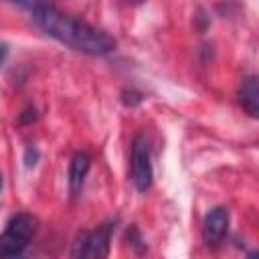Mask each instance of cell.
<instances>
[{"label":"cell","mask_w":259,"mask_h":259,"mask_svg":"<svg viewBox=\"0 0 259 259\" xmlns=\"http://www.w3.org/2000/svg\"><path fill=\"white\" fill-rule=\"evenodd\" d=\"M239 103L245 107V111L253 117L259 113V83L255 75H249L243 79L239 87Z\"/></svg>","instance_id":"52a82bcc"},{"label":"cell","mask_w":259,"mask_h":259,"mask_svg":"<svg viewBox=\"0 0 259 259\" xmlns=\"http://www.w3.org/2000/svg\"><path fill=\"white\" fill-rule=\"evenodd\" d=\"M0 259H28L26 255H20V257H0Z\"/></svg>","instance_id":"9c48e42d"},{"label":"cell","mask_w":259,"mask_h":259,"mask_svg":"<svg viewBox=\"0 0 259 259\" xmlns=\"http://www.w3.org/2000/svg\"><path fill=\"white\" fill-rule=\"evenodd\" d=\"M20 6L30 12V18L45 34L53 36L55 40L67 45L73 51L93 55V57L109 55L115 51V38L111 34H107L97 26H91L81 18L61 12L53 4L28 2Z\"/></svg>","instance_id":"6da1fadb"},{"label":"cell","mask_w":259,"mask_h":259,"mask_svg":"<svg viewBox=\"0 0 259 259\" xmlns=\"http://www.w3.org/2000/svg\"><path fill=\"white\" fill-rule=\"evenodd\" d=\"M130 176L138 192H148L154 180L152 170V156H150V144L144 134H138L132 142V154H130Z\"/></svg>","instance_id":"277c9868"},{"label":"cell","mask_w":259,"mask_h":259,"mask_svg":"<svg viewBox=\"0 0 259 259\" xmlns=\"http://www.w3.org/2000/svg\"><path fill=\"white\" fill-rule=\"evenodd\" d=\"M229 223H231V212L227 206H214L206 212L202 221V239L208 247H219L227 233H229Z\"/></svg>","instance_id":"5b68a950"},{"label":"cell","mask_w":259,"mask_h":259,"mask_svg":"<svg viewBox=\"0 0 259 259\" xmlns=\"http://www.w3.org/2000/svg\"><path fill=\"white\" fill-rule=\"evenodd\" d=\"M6 57H8V47H6L4 42H0V67L4 65V61H6Z\"/></svg>","instance_id":"ba28073f"},{"label":"cell","mask_w":259,"mask_h":259,"mask_svg":"<svg viewBox=\"0 0 259 259\" xmlns=\"http://www.w3.org/2000/svg\"><path fill=\"white\" fill-rule=\"evenodd\" d=\"M111 223H103L91 231L79 233L71 249V259H107L111 249Z\"/></svg>","instance_id":"3957f363"},{"label":"cell","mask_w":259,"mask_h":259,"mask_svg":"<svg viewBox=\"0 0 259 259\" xmlns=\"http://www.w3.org/2000/svg\"><path fill=\"white\" fill-rule=\"evenodd\" d=\"M91 168V158L85 152H77L69 164V192L71 196H77L85 184V178Z\"/></svg>","instance_id":"8992f818"},{"label":"cell","mask_w":259,"mask_h":259,"mask_svg":"<svg viewBox=\"0 0 259 259\" xmlns=\"http://www.w3.org/2000/svg\"><path fill=\"white\" fill-rule=\"evenodd\" d=\"M0 188H2V174H0Z\"/></svg>","instance_id":"8fae6325"},{"label":"cell","mask_w":259,"mask_h":259,"mask_svg":"<svg viewBox=\"0 0 259 259\" xmlns=\"http://www.w3.org/2000/svg\"><path fill=\"white\" fill-rule=\"evenodd\" d=\"M247 259H257V253H255V251H253V253H249V257H247Z\"/></svg>","instance_id":"30bf717a"},{"label":"cell","mask_w":259,"mask_h":259,"mask_svg":"<svg viewBox=\"0 0 259 259\" xmlns=\"http://www.w3.org/2000/svg\"><path fill=\"white\" fill-rule=\"evenodd\" d=\"M36 219L30 212H18L8 223L0 235V257H20L28 249L36 235Z\"/></svg>","instance_id":"7a4b0ae2"}]
</instances>
